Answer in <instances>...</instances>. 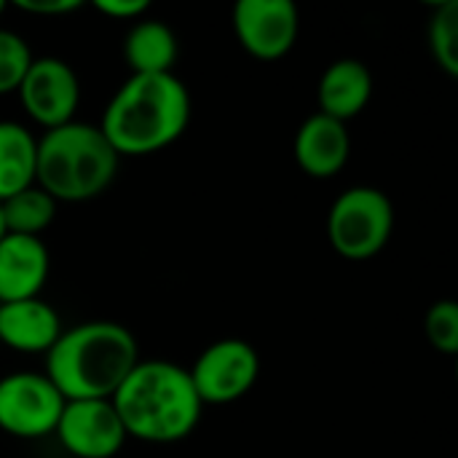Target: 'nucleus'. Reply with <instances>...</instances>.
Instances as JSON below:
<instances>
[{
  "mask_svg": "<svg viewBox=\"0 0 458 458\" xmlns=\"http://www.w3.org/2000/svg\"><path fill=\"white\" fill-rule=\"evenodd\" d=\"M260 376V357L242 338L209 344L188 370L201 405H228L242 400Z\"/></svg>",
  "mask_w": 458,
  "mask_h": 458,
  "instance_id": "nucleus-6",
  "label": "nucleus"
},
{
  "mask_svg": "<svg viewBox=\"0 0 458 458\" xmlns=\"http://www.w3.org/2000/svg\"><path fill=\"white\" fill-rule=\"evenodd\" d=\"M5 236V225H3V215H0V239Z\"/></svg>",
  "mask_w": 458,
  "mask_h": 458,
  "instance_id": "nucleus-23",
  "label": "nucleus"
},
{
  "mask_svg": "<svg viewBox=\"0 0 458 458\" xmlns=\"http://www.w3.org/2000/svg\"><path fill=\"white\" fill-rule=\"evenodd\" d=\"M427 341L435 352L454 357L458 354V306L454 301H437L429 306L424 319Z\"/></svg>",
  "mask_w": 458,
  "mask_h": 458,
  "instance_id": "nucleus-19",
  "label": "nucleus"
},
{
  "mask_svg": "<svg viewBox=\"0 0 458 458\" xmlns=\"http://www.w3.org/2000/svg\"><path fill=\"white\" fill-rule=\"evenodd\" d=\"M137 362L134 333L121 322L94 319L62 330L46 354V376L64 400H113Z\"/></svg>",
  "mask_w": 458,
  "mask_h": 458,
  "instance_id": "nucleus-1",
  "label": "nucleus"
},
{
  "mask_svg": "<svg viewBox=\"0 0 458 458\" xmlns=\"http://www.w3.org/2000/svg\"><path fill=\"white\" fill-rule=\"evenodd\" d=\"M0 215L5 233L40 236L56 217V201L38 185H30L5 201H0Z\"/></svg>",
  "mask_w": 458,
  "mask_h": 458,
  "instance_id": "nucleus-17",
  "label": "nucleus"
},
{
  "mask_svg": "<svg viewBox=\"0 0 458 458\" xmlns=\"http://www.w3.org/2000/svg\"><path fill=\"white\" fill-rule=\"evenodd\" d=\"M373 97V72L360 59H338L333 62L317 86L319 113L335 118L341 123L357 118Z\"/></svg>",
  "mask_w": 458,
  "mask_h": 458,
  "instance_id": "nucleus-14",
  "label": "nucleus"
},
{
  "mask_svg": "<svg viewBox=\"0 0 458 458\" xmlns=\"http://www.w3.org/2000/svg\"><path fill=\"white\" fill-rule=\"evenodd\" d=\"M35 134L16 121H0V201L35 185Z\"/></svg>",
  "mask_w": 458,
  "mask_h": 458,
  "instance_id": "nucleus-16",
  "label": "nucleus"
},
{
  "mask_svg": "<svg viewBox=\"0 0 458 458\" xmlns=\"http://www.w3.org/2000/svg\"><path fill=\"white\" fill-rule=\"evenodd\" d=\"M94 8L110 19H142L150 11L148 0H94Z\"/></svg>",
  "mask_w": 458,
  "mask_h": 458,
  "instance_id": "nucleus-21",
  "label": "nucleus"
},
{
  "mask_svg": "<svg viewBox=\"0 0 458 458\" xmlns=\"http://www.w3.org/2000/svg\"><path fill=\"white\" fill-rule=\"evenodd\" d=\"M48 268L51 255L40 236L5 233L0 239V303L38 298Z\"/></svg>",
  "mask_w": 458,
  "mask_h": 458,
  "instance_id": "nucleus-11",
  "label": "nucleus"
},
{
  "mask_svg": "<svg viewBox=\"0 0 458 458\" xmlns=\"http://www.w3.org/2000/svg\"><path fill=\"white\" fill-rule=\"evenodd\" d=\"M64 403L46 373H11L0 378V429L19 440L48 437Z\"/></svg>",
  "mask_w": 458,
  "mask_h": 458,
  "instance_id": "nucleus-7",
  "label": "nucleus"
},
{
  "mask_svg": "<svg viewBox=\"0 0 458 458\" xmlns=\"http://www.w3.org/2000/svg\"><path fill=\"white\" fill-rule=\"evenodd\" d=\"M180 54L177 35L158 19H140L123 43V59L131 75H164L172 72Z\"/></svg>",
  "mask_w": 458,
  "mask_h": 458,
  "instance_id": "nucleus-15",
  "label": "nucleus"
},
{
  "mask_svg": "<svg viewBox=\"0 0 458 458\" xmlns=\"http://www.w3.org/2000/svg\"><path fill=\"white\" fill-rule=\"evenodd\" d=\"M32 59L35 56H32L27 40L21 35L0 27V94H11L19 89Z\"/></svg>",
  "mask_w": 458,
  "mask_h": 458,
  "instance_id": "nucleus-20",
  "label": "nucleus"
},
{
  "mask_svg": "<svg viewBox=\"0 0 458 458\" xmlns=\"http://www.w3.org/2000/svg\"><path fill=\"white\" fill-rule=\"evenodd\" d=\"M352 156V134L346 123L322 113L309 115L295 134V161L317 180L335 177Z\"/></svg>",
  "mask_w": 458,
  "mask_h": 458,
  "instance_id": "nucleus-12",
  "label": "nucleus"
},
{
  "mask_svg": "<svg viewBox=\"0 0 458 458\" xmlns=\"http://www.w3.org/2000/svg\"><path fill=\"white\" fill-rule=\"evenodd\" d=\"M24 113L48 129L75 121L81 102V81L75 70L59 56H38L30 62L19 89H16Z\"/></svg>",
  "mask_w": 458,
  "mask_h": 458,
  "instance_id": "nucleus-8",
  "label": "nucleus"
},
{
  "mask_svg": "<svg viewBox=\"0 0 458 458\" xmlns=\"http://www.w3.org/2000/svg\"><path fill=\"white\" fill-rule=\"evenodd\" d=\"M121 156L99 126L70 121L38 140L35 185L56 204H81L105 193L118 174Z\"/></svg>",
  "mask_w": 458,
  "mask_h": 458,
  "instance_id": "nucleus-4",
  "label": "nucleus"
},
{
  "mask_svg": "<svg viewBox=\"0 0 458 458\" xmlns=\"http://www.w3.org/2000/svg\"><path fill=\"white\" fill-rule=\"evenodd\" d=\"M191 94L174 72L129 75L102 113V134L118 156H153L182 137Z\"/></svg>",
  "mask_w": 458,
  "mask_h": 458,
  "instance_id": "nucleus-2",
  "label": "nucleus"
},
{
  "mask_svg": "<svg viewBox=\"0 0 458 458\" xmlns=\"http://www.w3.org/2000/svg\"><path fill=\"white\" fill-rule=\"evenodd\" d=\"M231 21L239 46L263 62L287 56L301 30L298 5L293 0H239Z\"/></svg>",
  "mask_w": 458,
  "mask_h": 458,
  "instance_id": "nucleus-9",
  "label": "nucleus"
},
{
  "mask_svg": "<svg viewBox=\"0 0 458 458\" xmlns=\"http://www.w3.org/2000/svg\"><path fill=\"white\" fill-rule=\"evenodd\" d=\"M427 40L432 59L437 67L456 78L458 75V3L456 0H443L435 5L429 24H427Z\"/></svg>",
  "mask_w": 458,
  "mask_h": 458,
  "instance_id": "nucleus-18",
  "label": "nucleus"
},
{
  "mask_svg": "<svg viewBox=\"0 0 458 458\" xmlns=\"http://www.w3.org/2000/svg\"><path fill=\"white\" fill-rule=\"evenodd\" d=\"M62 335L56 309L40 298L0 303V344L19 354H48Z\"/></svg>",
  "mask_w": 458,
  "mask_h": 458,
  "instance_id": "nucleus-13",
  "label": "nucleus"
},
{
  "mask_svg": "<svg viewBox=\"0 0 458 458\" xmlns=\"http://www.w3.org/2000/svg\"><path fill=\"white\" fill-rule=\"evenodd\" d=\"M19 11L30 16H64L81 8V0H16Z\"/></svg>",
  "mask_w": 458,
  "mask_h": 458,
  "instance_id": "nucleus-22",
  "label": "nucleus"
},
{
  "mask_svg": "<svg viewBox=\"0 0 458 458\" xmlns=\"http://www.w3.org/2000/svg\"><path fill=\"white\" fill-rule=\"evenodd\" d=\"M54 435L72 458H113L129 440L113 400H67Z\"/></svg>",
  "mask_w": 458,
  "mask_h": 458,
  "instance_id": "nucleus-10",
  "label": "nucleus"
},
{
  "mask_svg": "<svg viewBox=\"0 0 458 458\" xmlns=\"http://www.w3.org/2000/svg\"><path fill=\"white\" fill-rule=\"evenodd\" d=\"M5 8H8V3H3V0H0V16H3V11H5Z\"/></svg>",
  "mask_w": 458,
  "mask_h": 458,
  "instance_id": "nucleus-24",
  "label": "nucleus"
},
{
  "mask_svg": "<svg viewBox=\"0 0 458 458\" xmlns=\"http://www.w3.org/2000/svg\"><path fill=\"white\" fill-rule=\"evenodd\" d=\"M394 231V207L389 196L370 185L344 191L327 212V239L346 260L376 258Z\"/></svg>",
  "mask_w": 458,
  "mask_h": 458,
  "instance_id": "nucleus-5",
  "label": "nucleus"
},
{
  "mask_svg": "<svg viewBox=\"0 0 458 458\" xmlns=\"http://www.w3.org/2000/svg\"><path fill=\"white\" fill-rule=\"evenodd\" d=\"M126 437L169 445L185 440L201 419V400L188 370L166 360H140L113 394Z\"/></svg>",
  "mask_w": 458,
  "mask_h": 458,
  "instance_id": "nucleus-3",
  "label": "nucleus"
}]
</instances>
